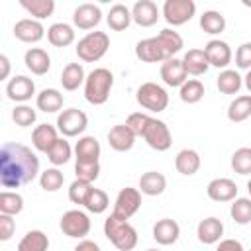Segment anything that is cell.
I'll list each match as a JSON object with an SVG mask.
<instances>
[{
	"label": "cell",
	"instance_id": "obj_1",
	"mask_svg": "<svg viewBox=\"0 0 251 251\" xmlns=\"http://www.w3.org/2000/svg\"><path fill=\"white\" fill-rule=\"evenodd\" d=\"M39 173L37 155L22 143L8 141L0 145V186L18 188L29 184Z\"/></svg>",
	"mask_w": 251,
	"mask_h": 251
},
{
	"label": "cell",
	"instance_id": "obj_2",
	"mask_svg": "<svg viewBox=\"0 0 251 251\" xmlns=\"http://www.w3.org/2000/svg\"><path fill=\"white\" fill-rule=\"evenodd\" d=\"M112 86H114L112 71H108L104 67H98V69L90 71L84 78V98H86V102H90L94 106L106 104V100L110 98Z\"/></svg>",
	"mask_w": 251,
	"mask_h": 251
},
{
	"label": "cell",
	"instance_id": "obj_3",
	"mask_svg": "<svg viewBox=\"0 0 251 251\" xmlns=\"http://www.w3.org/2000/svg\"><path fill=\"white\" fill-rule=\"evenodd\" d=\"M104 235L120 251H131L137 245V231L129 222L118 220L112 214L104 220Z\"/></svg>",
	"mask_w": 251,
	"mask_h": 251
},
{
	"label": "cell",
	"instance_id": "obj_4",
	"mask_svg": "<svg viewBox=\"0 0 251 251\" xmlns=\"http://www.w3.org/2000/svg\"><path fill=\"white\" fill-rule=\"evenodd\" d=\"M110 47V37L104 31H88L78 43H76V55L84 63H96L100 61Z\"/></svg>",
	"mask_w": 251,
	"mask_h": 251
},
{
	"label": "cell",
	"instance_id": "obj_5",
	"mask_svg": "<svg viewBox=\"0 0 251 251\" xmlns=\"http://www.w3.org/2000/svg\"><path fill=\"white\" fill-rule=\"evenodd\" d=\"M135 100L149 112H163L169 106V94L157 82H143L135 92Z\"/></svg>",
	"mask_w": 251,
	"mask_h": 251
},
{
	"label": "cell",
	"instance_id": "obj_6",
	"mask_svg": "<svg viewBox=\"0 0 251 251\" xmlns=\"http://www.w3.org/2000/svg\"><path fill=\"white\" fill-rule=\"evenodd\" d=\"M88 126V116L78 108H67L57 116V131L65 137L80 135Z\"/></svg>",
	"mask_w": 251,
	"mask_h": 251
},
{
	"label": "cell",
	"instance_id": "obj_7",
	"mask_svg": "<svg viewBox=\"0 0 251 251\" xmlns=\"http://www.w3.org/2000/svg\"><path fill=\"white\" fill-rule=\"evenodd\" d=\"M194 14H196V4L192 0H165L163 4V18L173 27L190 22Z\"/></svg>",
	"mask_w": 251,
	"mask_h": 251
},
{
	"label": "cell",
	"instance_id": "obj_8",
	"mask_svg": "<svg viewBox=\"0 0 251 251\" xmlns=\"http://www.w3.org/2000/svg\"><path fill=\"white\" fill-rule=\"evenodd\" d=\"M141 137L155 151H167L173 145V133H171L169 126L163 120H157V118L149 120V124H147V127H145Z\"/></svg>",
	"mask_w": 251,
	"mask_h": 251
},
{
	"label": "cell",
	"instance_id": "obj_9",
	"mask_svg": "<svg viewBox=\"0 0 251 251\" xmlns=\"http://www.w3.org/2000/svg\"><path fill=\"white\" fill-rule=\"evenodd\" d=\"M139 208H141V192H139L137 188L126 186V188H122V190L118 192V196H116L112 216L118 218V220L127 222Z\"/></svg>",
	"mask_w": 251,
	"mask_h": 251
},
{
	"label": "cell",
	"instance_id": "obj_10",
	"mask_svg": "<svg viewBox=\"0 0 251 251\" xmlns=\"http://www.w3.org/2000/svg\"><path fill=\"white\" fill-rule=\"evenodd\" d=\"M59 226H61V231L67 237L82 239L90 231V218L82 210H69V212L63 214Z\"/></svg>",
	"mask_w": 251,
	"mask_h": 251
},
{
	"label": "cell",
	"instance_id": "obj_11",
	"mask_svg": "<svg viewBox=\"0 0 251 251\" xmlns=\"http://www.w3.org/2000/svg\"><path fill=\"white\" fill-rule=\"evenodd\" d=\"M6 94H8V98L12 102L24 104V102L31 100V96L35 94V82L29 76H25V75H16L14 78L8 80Z\"/></svg>",
	"mask_w": 251,
	"mask_h": 251
},
{
	"label": "cell",
	"instance_id": "obj_12",
	"mask_svg": "<svg viewBox=\"0 0 251 251\" xmlns=\"http://www.w3.org/2000/svg\"><path fill=\"white\" fill-rule=\"evenodd\" d=\"M102 20V12L96 4H90V2H84V4H78L73 12V24L75 27L78 29H94Z\"/></svg>",
	"mask_w": 251,
	"mask_h": 251
},
{
	"label": "cell",
	"instance_id": "obj_13",
	"mask_svg": "<svg viewBox=\"0 0 251 251\" xmlns=\"http://www.w3.org/2000/svg\"><path fill=\"white\" fill-rule=\"evenodd\" d=\"M204 55L208 59L210 67H218V69H226L231 63V49L226 41L222 39H210L204 45Z\"/></svg>",
	"mask_w": 251,
	"mask_h": 251
},
{
	"label": "cell",
	"instance_id": "obj_14",
	"mask_svg": "<svg viewBox=\"0 0 251 251\" xmlns=\"http://www.w3.org/2000/svg\"><path fill=\"white\" fill-rule=\"evenodd\" d=\"M237 190H239L237 184L231 178H226V176L214 178L206 186V194L214 202H231L233 198H237Z\"/></svg>",
	"mask_w": 251,
	"mask_h": 251
},
{
	"label": "cell",
	"instance_id": "obj_15",
	"mask_svg": "<svg viewBox=\"0 0 251 251\" xmlns=\"http://www.w3.org/2000/svg\"><path fill=\"white\" fill-rule=\"evenodd\" d=\"M129 14H131V22H135L137 25L151 27V25L157 24L161 12H159L155 2H151V0H137L133 4V8L129 10Z\"/></svg>",
	"mask_w": 251,
	"mask_h": 251
},
{
	"label": "cell",
	"instance_id": "obj_16",
	"mask_svg": "<svg viewBox=\"0 0 251 251\" xmlns=\"http://www.w3.org/2000/svg\"><path fill=\"white\" fill-rule=\"evenodd\" d=\"M14 35H16V39H20L24 43H37V41L43 39L45 27H43L41 22H37L33 18H24V20L16 22Z\"/></svg>",
	"mask_w": 251,
	"mask_h": 251
},
{
	"label": "cell",
	"instance_id": "obj_17",
	"mask_svg": "<svg viewBox=\"0 0 251 251\" xmlns=\"http://www.w3.org/2000/svg\"><path fill=\"white\" fill-rule=\"evenodd\" d=\"M24 63H25L27 71H29L31 75H37V76L47 75V71L51 69V57H49L47 51L41 49V47H31V49H27L25 55H24Z\"/></svg>",
	"mask_w": 251,
	"mask_h": 251
},
{
	"label": "cell",
	"instance_id": "obj_18",
	"mask_svg": "<svg viewBox=\"0 0 251 251\" xmlns=\"http://www.w3.org/2000/svg\"><path fill=\"white\" fill-rule=\"evenodd\" d=\"M161 78H163V82L167 86H173V88L180 86L188 78V75H186V71L182 67V61L176 59V57L163 61V65H161Z\"/></svg>",
	"mask_w": 251,
	"mask_h": 251
},
{
	"label": "cell",
	"instance_id": "obj_19",
	"mask_svg": "<svg viewBox=\"0 0 251 251\" xmlns=\"http://www.w3.org/2000/svg\"><path fill=\"white\" fill-rule=\"evenodd\" d=\"M196 235H198V239H200L202 243H206V245L218 243V241L222 239V235H224V224H222V220H218V218H214V216L200 220V224H198V227H196Z\"/></svg>",
	"mask_w": 251,
	"mask_h": 251
},
{
	"label": "cell",
	"instance_id": "obj_20",
	"mask_svg": "<svg viewBox=\"0 0 251 251\" xmlns=\"http://www.w3.org/2000/svg\"><path fill=\"white\" fill-rule=\"evenodd\" d=\"M180 235V226L173 218H163L153 226V239L159 245H173Z\"/></svg>",
	"mask_w": 251,
	"mask_h": 251
},
{
	"label": "cell",
	"instance_id": "obj_21",
	"mask_svg": "<svg viewBox=\"0 0 251 251\" xmlns=\"http://www.w3.org/2000/svg\"><path fill=\"white\" fill-rule=\"evenodd\" d=\"M135 57L143 63H163L167 61L165 59V53L157 41V37H147V39H141L137 41L135 45Z\"/></svg>",
	"mask_w": 251,
	"mask_h": 251
},
{
	"label": "cell",
	"instance_id": "obj_22",
	"mask_svg": "<svg viewBox=\"0 0 251 251\" xmlns=\"http://www.w3.org/2000/svg\"><path fill=\"white\" fill-rule=\"evenodd\" d=\"M167 188V178L159 171H147L139 176V192L145 196H159Z\"/></svg>",
	"mask_w": 251,
	"mask_h": 251
},
{
	"label": "cell",
	"instance_id": "obj_23",
	"mask_svg": "<svg viewBox=\"0 0 251 251\" xmlns=\"http://www.w3.org/2000/svg\"><path fill=\"white\" fill-rule=\"evenodd\" d=\"M57 139H59V131L51 124H39L31 133V145L41 153H47Z\"/></svg>",
	"mask_w": 251,
	"mask_h": 251
},
{
	"label": "cell",
	"instance_id": "obj_24",
	"mask_svg": "<svg viewBox=\"0 0 251 251\" xmlns=\"http://www.w3.org/2000/svg\"><path fill=\"white\" fill-rule=\"evenodd\" d=\"M108 143H110V147H112L114 151L124 153V151H129V149L133 147L135 135L129 131V127H127L126 124H118V126H114V127L108 131Z\"/></svg>",
	"mask_w": 251,
	"mask_h": 251
},
{
	"label": "cell",
	"instance_id": "obj_25",
	"mask_svg": "<svg viewBox=\"0 0 251 251\" xmlns=\"http://www.w3.org/2000/svg\"><path fill=\"white\" fill-rule=\"evenodd\" d=\"M75 155H76V161L98 163V159H100V143H98V139L94 135H82L75 145Z\"/></svg>",
	"mask_w": 251,
	"mask_h": 251
},
{
	"label": "cell",
	"instance_id": "obj_26",
	"mask_svg": "<svg viewBox=\"0 0 251 251\" xmlns=\"http://www.w3.org/2000/svg\"><path fill=\"white\" fill-rule=\"evenodd\" d=\"M180 61H182V67H184L186 75H192V76H200V75H204L210 69L204 51L202 49H196V47L194 49H188Z\"/></svg>",
	"mask_w": 251,
	"mask_h": 251
},
{
	"label": "cell",
	"instance_id": "obj_27",
	"mask_svg": "<svg viewBox=\"0 0 251 251\" xmlns=\"http://www.w3.org/2000/svg\"><path fill=\"white\" fill-rule=\"evenodd\" d=\"M155 37H157V41H159V45H161V49H163V53H165V59H173V57L184 47L182 37H180L175 29H171V27L161 29Z\"/></svg>",
	"mask_w": 251,
	"mask_h": 251
},
{
	"label": "cell",
	"instance_id": "obj_28",
	"mask_svg": "<svg viewBox=\"0 0 251 251\" xmlns=\"http://www.w3.org/2000/svg\"><path fill=\"white\" fill-rule=\"evenodd\" d=\"M175 167L184 176L196 175L198 169H200V155H198V151H194V149H180L176 153V157H175Z\"/></svg>",
	"mask_w": 251,
	"mask_h": 251
},
{
	"label": "cell",
	"instance_id": "obj_29",
	"mask_svg": "<svg viewBox=\"0 0 251 251\" xmlns=\"http://www.w3.org/2000/svg\"><path fill=\"white\" fill-rule=\"evenodd\" d=\"M47 39L53 47H69L75 41V29H73V25H69L65 22H57V24L49 25Z\"/></svg>",
	"mask_w": 251,
	"mask_h": 251
},
{
	"label": "cell",
	"instance_id": "obj_30",
	"mask_svg": "<svg viewBox=\"0 0 251 251\" xmlns=\"http://www.w3.org/2000/svg\"><path fill=\"white\" fill-rule=\"evenodd\" d=\"M63 102H65V98H63V94H61L57 88H43V90L35 96L37 108H39L41 112H45V114H55V112H59V110L63 108Z\"/></svg>",
	"mask_w": 251,
	"mask_h": 251
},
{
	"label": "cell",
	"instance_id": "obj_31",
	"mask_svg": "<svg viewBox=\"0 0 251 251\" xmlns=\"http://www.w3.org/2000/svg\"><path fill=\"white\" fill-rule=\"evenodd\" d=\"M251 116V94L235 96V100L227 106V120L233 124H241Z\"/></svg>",
	"mask_w": 251,
	"mask_h": 251
},
{
	"label": "cell",
	"instance_id": "obj_32",
	"mask_svg": "<svg viewBox=\"0 0 251 251\" xmlns=\"http://www.w3.org/2000/svg\"><path fill=\"white\" fill-rule=\"evenodd\" d=\"M106 22H108V27L114 29V31H124L129 27L131 24V14H129V8L126 4H114L106 16Z\"/></svg>",
	"mask_w": 251,
	"mask_h": 251
},
{
	"label": "cell",
	"instance_id": "obj_33",
	"mask_svg": "<svg viewBox=\"0 0 251 251\" xmlns=\"http://www.w3.org/2000/svg\"><path fill=\"white\" fill-rule=\"evenodd\" d=\"M84 78H86V75H84V69L80 63H69L61 73V84L69 92H73L80 84H84Z\"/></svg>",
	"mask_w": 251,
	"mask_h": 251
},
{
	"label": "cell",
	"instance_id": "obj_34",
	"mask_svg": "<svg viewBox=\"0 0 251 251\" xmlns=\"http://www.w3.org/2000/svg\"><path fill=\"white\" fill-rule=\"evenodd\" d=\"M241 84H243L241 75L233 69H224L216 80V86L222 94H237L241 90Z\"/></svg>",
	"mask_w": 251,
	"mask_h": 251
},
{
	"label": "cell",
	"instance_id": "obj_35",
	"mask_svg": "<svg viewBox=\"0 0 251 251\" xmlns=\"http://www.w3.org/2000/svg\"><path fill=\"white\" fill-rule=\"evenodd\" d=\"M47 249H49V237L41 229L27 231L18 243V251H47Z\"/></svg>",
	"mask_w": 251,
	"mask_h": 251
},
{
	"label": "cell",
	"instance_id": "obj_36",
	"mask_svg": "<svg viewBox=\"0 0 251 251\" xmlns=\"http://www.w3.org/2000/svg\"><path fill=\"white\" fill-rule=\"evenodd\" d=\"M20 6L27 10L33 20H45L55 12V0H20Z\"/></svg>",
	"mask_w": 251,
	"mask_h": 251
},
{
	"label": "cell",
	"instance_id": "obj_37",
	"mask_svg": "<svg viewBox=\"0 0 251 251\" xmlns=\"http://www.w3.org/2000/svg\"><path fill=\"white\" fill-rule=\"evenodd\" d=\"M200 27L208 35H218L226 29V18L216 10H206L200 16Z\"/></svg>",
	"mask_w": 251,
	"mask_h": 251
},
{
	"label": "cell",
	"instance_id": "obj_38",
	"mask_svg": "<svg viewBox=\"0 0 251 251\" xmlns=\"http://www.w3.org/2000/svg\"><path fill=\"white\" fill-rule=\"evenodd\" d=\"M178 88H180L178 96L184 104H196L204 98V84L198 78H186Z\"/></svg>",
	"mask_w": 251,
	"mask_h": 251
},
{
	"label": "cell",
	"instance_id": "obj_39",
	"mask_svg": "<svg viewBox=\"0 0 251 251\" xmlns=\"http://www.w3.org/2000/svg\"><path fill=\"white\" fill-rule=\"evenodd\" d=\"M82 206H84L88 212H92V214H102V212L108 210V206H110V198H108V194H106L104 190L92 186V188L88 190V194H86Z\"/></svg>",
	"mask_w": 251,
	"mask_h": 251
},
{
	"label": "cell",
	"instance_id": "obj_40",
	"mask_svg": "<svg viewBox=\"0 0 251 251\" xmlns=\"http://www.w3.org/2000/svg\"><path fill=\"white\" fill-rule=\"evenodd\" d=\"M22 210H24V198H22V194L12 192V190L0 192V214L18 216Z\"/></svg>",
	"mask_w": 251,
	"mask_h": 251
},
{
	"label": "cell",
	"instance_id": "obj_41",
	"mask_svg": "<svg viewBox=\"0 0 251 251\" xmlns=\"http://www.w3.org/2000/svg\"><path fill=\"white\" fill-rule=\"evenodd\" d=\"M71 155H73V149H71L69 141L63 139V137H59V139L53 143V147L47 151V159H49L51 165H55V167L65 165V163L71 159Z\"/></svg>",
	"mask_w": 251,
	"mask_h": 251
},
{
	"label": "cell",
	"instance_id": "obj_42",
	"mask_svg": "<svg viewBox=\"0 0 251 251\" xmlns=\"http://www.w3.org/2000/svg\"><path fill=\"white\" fill-rule=\"evenodd\" d=\"M231 202L233 204L229 208V214H231L233 222L239 226H247L251 222V200L249 198H233Z\"/></svg>",
	"mask_w": 251,
	"mask_h": 251
},
{
	"label": "cell",
	"instance_id": "obj_43",
	"mask_svg": "<svg viewBox=\"0 0 251 251\" xmlns=\"http://www.w3.org/2000/svg\"><path fill=\"white\" fill-rule=\"evenodd\" d=\"M65 182V176L63 173L57 169V167H51V169H45L41 175H39V184L45 192H57Z\"/></svg>",
	"mask_w": 251,
	"mask_h": 251
},
{
	"label": "cell",
	"instance_id": "obj_44",
	"mask_svg": "<svg viewBox=\"0 0 251 251\" xmlns=\"http://www.w3.org/2000/svg\"><path fill=\"white\" fill-rule=\"evenodd\" d=\"M231 169L241 176H247L251 173V149L249 147H239L231 155Z\"/></svg>",
	"mask_w": 251,
	"mask_h": 251
},
{
	"label": "cell",
	"instance_id": "obj_45",
	"mask_svg": "<svg viewBox=\"0 0 251 251\" xmlns=\"http://www.w3.org/2000/svg\"><path fill=\"white\" fill-rule=\"evenodd\" d=\"M35 118H37L35 110L31 106H27V104H18L12 110V120L20 127H29L31 124H35Z\"/></svg>",
	"mask_w": 251,
	"mask_h": 251
},
{
	"label": "cell",
	"instance_id": "obj_46",
	"mask_svg": "<svg viewBox=\"0 0 251 251\" xmlns=\"http://www.w3.org/2000/svg\"><path fill=\"white\" fill-rule=\"evenodd\" d=\"M75 175L76 178L80 180H86V182H94L100 175V163H86V161H76L75 163Z\"/></svg>",
	"mask_w": 251,
	"mask_h": 251
},
{
	"label": "cell",
	"instance_id": "obj_47",
	"mask_svg": "<svg viewBox=\"0 0 251 251\" xmlns=\"http://www.w3.org/2000/svg\"><path fill=\"white\" fill-rule=\"evenodd\" d=\"M90 188H92L90 182L80 180V178H75V180L71 182V186H69V200H71L73 204L82 206V204H84V198H86V194H88Z\"/></svg>",
	"mask_w": 251,
	"mask_h": 251
},
{
	"label": "cell",
	"instance_id": "obj_48",
	"mask_svg": "<svg viewBox=\"0 0 251 251\" xmlns=\"http://www.w3.org/2000/svg\"><path fill=\"white\" fill-rule=\"evenodd\" d=\"M149 120H151V116H147V114H143V112H133V114L127 116L126 126L129 127V131H131L135 137H141L143 131H145V127H147V124H149Z\"/></svg>",
	"mask_w": 251,
	"mask_h": 251
},
{
	"label": "cell",
	"instance_id": "obj_49",
	"mask_svg": "<svg viewBox=\"0 0 251 251\" xmlns=\"http://www.w3.org/2000/svg\"><path fill=\"white\" fill-rule=\"evenodd\" d=\"M235 65L241 71H249L251 69V43H241L235 51Z\"/></svg>",
	"mask_w": 251,
	"mask_h": 251
},
{
	"label": "cell",
	"instance_id": "obj_50",
	"mask_svg": "<svg viewBox=\"0 0 251 251\" xmlns=\"http://www.w3.org/2000/svg\"><path fill=\"white\" fill-rule=\"evenodd\" d=\"M16 233V220L14 216L0 214V241H10Z\"/></svg>",
	"mask_w": 251,
	"mask_h": 251
},
{
	"label": "cell",
	"instance_id": "obj_51",
	"mask_svg": "<svg viewBox=\"0 0 251 251\" xmlns=\"http://www.w3.org/2000/svg\"><path fill=\"white\" fill-rule=\"evenodd\" d=\"M216 251H245V249L237 239H220V245Z\"/></svg>",
	"mask_w": 251,
	"mask_h": 251
},
{
	"label": "cell",
	"instance_id": "obj_52",
	"mask_svg": "<svg viewBox=\"0 0 251 251\" xmlns=\"http://www.w3.org/2000/svg\"><path fill=\"white\" fill-rule=\"evenodd\" d=\"M10 73H12V63H10V59L0 53V82L6 80V78L10 76Z\"/></svg>",
	"mask_w": 251,
	"mask_h": 251
},
{
	"label": "cell",
	"instance_id": "obj_53",
	"mask_svg": "<svg viewBox=\"0 0 251 251\" xmlns=\"http://www.w3.org/2000/svg\"><path fill=\"white\" fill-rule=\"evenodd\" d=\"M75 251H100V247H98V243H96V241L82 239V241H78V245L75 247Z\"/></svg>",
	"mask_w": 251,
	"mask_h": 251
},
{
	"label": "cell",
	"instance_id": "obj_54",
	"mask_svg": "<svg viewBox=\"0 0 251 251\" xmlns=\"http://www.w3.org/2000/svg\"><path fill=\"white\" fill-rule=\"evenodd\" d=\"M147 251H159V249H147Z\"/></svg>",
	"mask_w": 251,
	"mask_h": 251
},
{
	"label": "cell",
	"instance_id": "obj_55",
	"mask_svg": "<svg viewBox=\"0 0 251 251\" xmlns=\"http://www.w3.org/2000/svg\"><path fill=\"white\" fill-rule=\"evenodd\" d=\"M0 100H2V94H0Z\"/></svg>",
	"mask_w": 251,
	"mask_h": 251
}]
</instances>
